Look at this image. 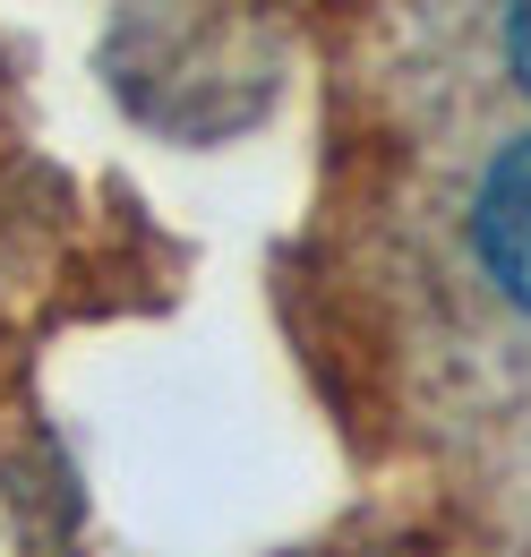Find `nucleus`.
Returning a JSON list of instances; mask_svg holds the SVG:
<instances>
[{
    "label": "nucleus",
    "mask_w": 531,
    "mask_h": 557,
    "mask_svg": "<svg viewBox=\"0 0 531 557\" xmlns=\"http://www.w3.org/2000/svg\"><path fill=\"white\" fill-rule=\"evenodd\" d=\"M506 52H515V77L531 95V0H515V17H506Z\"/></svg>",
    "instance_id": "2"
},
{
    "label": "nucleus",
    "mask_w": 531,
    "mask_h": 557,
    "mask_svg": "<svg viewBox=\"0 0 531 557\" xmlns=\"http://www.w3.org/2000/svg\"><path fill=\"white\" fill-rule=\"evenodd\" d=\"M471 249H480L489 283L515 309H531V138H515L497 154V172L480 189V214H471Z\"/></svg>",
    "instance_id": "1"
}]
</instances>
